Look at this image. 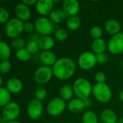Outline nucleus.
<instances>
[{
  "label": "nucleus",
  "instance_id": "1",
  "mask_svg": "<svg viewBox=\"0 0 123 123\" xmlns=\"http://www.w3.org/2000/svg\"><path fill=\"white\" fill-rule=\"evenodd\" d=\"M54 76L61 81L72 78L76 71L75 62L69 57H62L51 67Z\"/></svg>",
  "mask_w": 123,
  "mask_h": 123
},
{
  "label": "nucleus",
  "instance_id": "2",
  "mask_svg": "<svg viewBox=\"0 0 123 123\" xmlns=\"http://www.w3.org/2000/svg\"><path fill=\"white\" fill-rule=\"evenodd\" d=\"M74 94L78 99L82 100L86 99L92 94L93 86L91 82L86 78H78L72 84Z\"/></svg>",
  "mask_w": 123,
  "mask_h": 123
},
{
  "label": "nucleus",
  "instance_id": "3",
  "mask_svg": "<svg viewBox=\"0 0 123 123\" xmlns=\"http://www.w3.org/2000/svg\"><path fill=\"white\" fill-rule=\"evenodd\" d=\"M92 95L97 102L106 104L111 101L112 98V91L110 86L106 83L96 84L93 86Z\"/></svg>",
  "mask_w": 123,
  "mask_h": 123
},
{
  "label": "nucleus",
  "instance_id": "4",
  "mask_svg": "<svg viewBox=\"0 0 123 123\" xmlns=\"http://www.w3.org/2000/svg\"><path fill=\"white\" fill-rule=\"evenodd\" d=\"M35 30L40 36L51 35L54 33L56 25L47 17H40L34 22Z\"/></svg>",
  "mask_w": 123,
  "mask_h": 123
},
{
  "label": "nucleus",
  "instance_id": "5",
  "mask_svg": "<svg viewBox=\"0 0 123 123\" xmlns=\"http://www.w3.org/2000/svg\"><path fill=\"white\" fill-rule=\"evenodd\" d=\"M24 32V22L17 18H12L5 24V34L11 39L19 37Z\"/></svg>",
  "mask_w": 123,
  "mask_h": 123
},
{
  "label": "nucleus",
  "instance_id": "6",
  "mask_svg": "<svg viewBox=\"0 0 123 123\" xmlns=\"http://www.w3.org/2000/svg\"><path fill=\"white\" fill-rule=\"evenodd\" d=\"M96 64V55L92 51H84L78 58V65L83 71L91 70Z\"/></svg>",
  "mask_w": 123,
  "mask_h": 123
},
{
  "label": "nucleus",
  "instance_id": "7",
  "mask_svg": "<svg viewBox=\"0 0 123 123\" xmlns=\"http://www.w3.org/2000/svg\"><path fill=\"white\" fill-rule=\"evenodd\" d=\"M67 108L66 102L59 97L51 99L47 104L46 110L48 114L51 117H57L61 115Z\"/></svg>",
  "mask_w": 123,
  "mask_h": 123
},
{
  "label": "nucleus",
  "instance_id": "8",
  "mask_svg": "<svg viewBox=\"0 0 123 123\" xmlns=\"http://www.w3.org/2000/svg\"><path fill=\"white\" fill-rule=\"evenodd\" d=\"M54 74L51 67L43 66V65L39 66L35 71L33 75L34 81L37 84L41 85L49 83L51 80Z\"/></svg>",
  "mask_w": 123,
  "mask_h": 123
},
{
  "label": "nucleus",
  "instance_id": "9",
  "mask_svg": "<svg viewBox=\"0 0 123 123\" xmlns=\"http://www.w3.org/2000/svg\"><path fill=\"white\" fill-rule=\"evenodd\" d=\"M107 50L112 55L123 53V32L111 36L107 42Z\"/></svg>",
  "mask_w": 123,
  "mask_h": 123
},
{
  "label": "nucleus",
  "instance_id": "10",
  "mask_svg": "<svg viewBox=\"0 0 123 123\" xmlns=\"http://www.w3.org/2000/svg\"><path fill=\"white\" fill-rule=\"evenodd\" d=\"M20 114V105L15 102H10L3 107L1 115L4 120L7 122L17 120Z\"/></svg>",
  "mask_w": 123,
  "mask_h": 123
},
{
  "label": "nucleus",
  "instance_id": "11",
  "mask_svg": "<svg viewBox=\"0 0 123 123\" xmlns=\"http://www.w3.org/2000/svg\"><path fill=\"white\" fill-rule=\"evenodd\" d=\"M27 115L33 120H37L40 119L43 112V106L42 102L36 99H32L27 106L26 109Z\"/></svg>",
  "mask_w": 123,
  "mask_h": 123
},
{
  "label": "nucleus",
  "instance_id": "12",
  "mask_svg": "<svg viewBox=\"0 0 123 123\" xmlns=\"http://www.w3.org/2000/svg\"><path fill=\"white\" fill-rule=\"evenodd\" d=\"M80 2L78 0H65L62 5V9L67 17L76 16L80 11Z\"/></svg>",
  "mask_w": 123,
  "mask_h": 123
},
{
  "label": "nucleus",
  "instance_id": "13",
  "mask_svg": "<svg viewBox=\"0 0 123 123\" xmlns=\"http://www.w3.org/2000/svg\"><path fill=\"white\" fill-rule=\"evenodd\" d=\"M35 9L41 17L49 16L54 9V2L52 0H38Z\"/></svg>",
  "mask_w": 123,
  "mask_h": 123
},
{
  "label": "nucleus",
  "instance_id": "14",
  "mask_svg": "<svg viewBox=\"0 0 123 123\" xmlns=\"http://www.w3.org/2000/svg\"><path fill=\"white\" fill-rule=\"evenodd\" d=\"M14 14L16 18L23 22L29 21L31 17V11L29 6L22 2L18 3L14 7Z\"/></svg>",
  "mask_w": 123,
  "mask_h": 123
},
{
  "label": "nucleus",
  "instance_id": "15",
  "mask_svg": "<svg viewBox=\"0 0 123 123\" xmlns=\"http://www.w3.org/2000/svg\"><path fill=\"white\" fill-rule=\"evenodd\" d=\"M6 88L11 94H19L23 89L22 81L16 77L9 79L6 83Z\"/></svg>",
  "mask_w": 123,
  "mask_h": 123
},
{
  "label": "nucleus",
  "instance_id": "16",
  "mask_svg": "<svg viewBox=\"0 0 123 123\" xmlns=\"http://www.w3.org/2000/svg\"><path fill=\"white\" fill-rule=\"evenodd\" d=\"M39 61L43 66L52 67L57 62V56L51 50L42 51L39 55Z\"/></svg>",
  "mask_w": 123,
  "mask_h": 123
},
{
  "label": "nucleus",
  "instance_id": "17",
  "mask_svg": "<svg viewBox=\"0 0 123 123\" xmlns=\"http://www.w3.org/2000/svg\"><path fill=\"white\" fill-rule=\"evenodd\" d=\"M105 31L109 34L111 36L117 35L120 32L121 30V24L119 21L115 19H109L107 20L104 25Z\"/></svg>",
  "mask_w": 123,
  "mask_h": 123
},
{
  "label": "nucleus",
  "instance_id": "18",
  "mask_svg": "<svg viewBox=\"0 0 123 123\" xmlns=\"http://www.w3.org/2000/svg\"><path fill=\"white\" fill-rule=\"evenodd\" d=\"M67 108L70 112L73 114H78L82 112L85 110L86 107L83 100L76 97L68 102L67 104Z\"/></svg>",
  "mask_w": 123,
  "mask_h": 123
},
{
  "label": "nucleus",
  "instance_id": "19",
  "mask_svg": "<svg viewBox=\"0 0 123 123\" xmlns=\"http://www.w3.org/2000/svg\"><path fill=\"white\" fill-rule=\"evenodd\" d=\"M38 44L39 49L42 51L51 50L55 45V39L51 35L41 36L38 41Z\"/></svg>",
  "mask_w": 123,
  "mask_h": 123
},
{
  "label": "nucleus",
  "instance_id": "20",
  "mask_svg": "<svg viewBox=\"0 0 123 123\" xmlns=\"http://www.w3.org/2000/svg\"><path fill=\"white\" fill-rule=\"evenodd\" d=\"M99 118L101 123H117L118 120L117 113L111 109H104L102 110Z\"/></svg>",
  "mask_w": 123,
  "mask_h": 123
},
{
  "label": "nucleus",
  "instance_id": "21",
  "mask_svg": "<svg viewBox=\"0 0 123 123\" xmlns=\"http://www.w3.org/2000/svg\"><path fill=\"white\" fill-rule=\"evenodd\" d=\"M91 50L96 55L104 53L107 50V43L102 37L94 40L91 43Z\"/></svg>",
  "mask_w": 123,
  "mask_h": 123
},
{
  "label": "nucleus",
  "instance_id": "22",
  "mask_svg": "<svg viewBox=\"0 0 123 123\" xmlns=\"http://www.w3.org/2000/svg\"><path fill=\"white\" fill-rule=\"evenodd\" d=\"M49 18L56 25L62 23L65 19H67V17L62 9H54L49 15Z\"/></svg>",
  "mask_w": 123,
  "mask_h": 123
},
{
  "label": "nucleus",
  "instance_id": "23",
  "mask_svg": "<svg viewBox=\"0 0 123 123\" xmlns=\"http://www.w3.org/2000/svg\"><path fill=\"white\" fill-rule=\"evenodd\" d=\"M74 95L72 86L70 84H64L59 89V97L65 102L70 101L73 99Z\"/></svg>",
  "mask_w": 123,
  "mask_h": 123
},
{
  "label": "nucleus",
  "instance_id": "24",
  "mask_svg": "<svg viewBox=\"0 0 123 123\" xmlns=\"http://www.w3.org/2000/svg\"><path fill=\"white\" fill-rule=\"evenodd\" d=\"M80 25L81 20L78 15L69 17L66 19V27L68 30L71 31L78 30L80 27Z\"/></svg>",
  "mask_w": 123,
  "mask_h": 123
},
{
  "label": "nucleus",
  "instance_id": "25",
  "mask_svg": "<svg viewBox=\"0 0 123 123\" xmlns=\"http://www.w3.org/2000/svg\"><path fill=\"white\" fill-rule=\"evenodd\" d=\"M83 123H99V117L92 110H86L82 115Z\"/></svg>",
  "mask_w": 123,
  "mask_h": 123
},
{
  "label": "nucleus",
  "instance_id": "26",
  "mask_svg": "<svg viewBox=\"0 0 123 123\" xmlns=\"http://www.w3.org/2000/svg\"><path fill=\"white\" fill-rule=\"evenodd\" d=\"M11 53L10 46L6 42L0 41V61L9 60Z\"/></svg>",
  "mask_w": 123,
  "mask_h": 123
},
{
  "label": "nucleus",
  "instance_id": "27",
  "mask_svg": "<svg viewBox=\"0 0 123 123\" xmlns=\"http://www.w3.org/2000/svg\"><path fill=\"white\" fill-rule=\"evenodd\" d=\"M11 93L6 87H0V107H5L11 101Z\"/></svg>",
  "mask_w": 123,
  "mask_h": 123
},
{
  "label": "nucleus",
  "instance_id": "28",
  "mask_svg": "<svg viewBox=\"0 0 123 123\" xmlns=\"http://www.w3.org/2000/svg\"><path fill=\"white\" fill-rule=\"evenodd\" d=\"M53 35H54V38L59 42L65 41L68 37V33L67 30L62 27H56Z\"/></svg>",
  "mask_w": 123,
  "mask_h": 123
},
{
  "label": "nucleus",
  "instance_id": "29",
  "mask_svg": "<svg viewBox=\"0 0 123 123\" xmlns=\"http://www.w3.org/2000/svg\"><path fill=\"white\" fill-rule=\"evenodd\" d=\"M15 56L17 58V59L19 60L20 61L26 62V61H28L29 60H30L32 55L25 48H22L20 50H16Z\"/></svg>",
  "mask_w": 123,
  "mask_h": 123
},
{
  "label": "nucleus",
  "instance_id": "30",
  "mask_svg": "<svg viewBox=\"0 0 123 123\" xmlns=\"http://www.w3.org/2000/svg\"><path fill=\"white\" fill-rule=\"evenodd\" d=\"M26 42L22 37H17L14 39H12L11 41V46L12 48L15 49L16 50H20L22 48H25L26 47Z\"/></svg>",
  "mask_w": 123,
  "mask_h": 123
},
{
  "label": "nucleus",
  "instance_id": "31",
  "mask_svg": "<svg viewBox=\"0 0 123 123\" xmlns=\"http://www.w3.org/2000/svg\"><path fill=\"white\" fill-rule=\"evenodd\" d=\"M90 36L94 39H99V38H101L102 35H103V30L101 27L95 25L91 27L90 29Z\"/></svg>",
  "mask_w": 123,
  "mask_h": 123
},
{
  "label": "nucleus",
  "instance_id": "32",
  "mask_svg": "<svg viewBox=\"0 0 123 123\" xmlns=\"http://www.w3.org/2000/svg\"><path fill=\"white\" fill-rule=\"evenodd\" d=\"M12 65L9 60L0 61V75L5 76L11 71Z\"/></svg>",
  "mask_w": 123,
  "mask_h": 123
},
{
  "label": "nucleus",
  "instance_id": "33",
  "mask_svg": "<svg viewBox=\"0 0 123 123\" xmlns=\"http://www.w3.org/2000/svg\"><path fill=\"white\" fill-rule=\"evenodd\" d=\"M35 99L42 102L47 97V90L44 87H38L34 92Z\"/></svg>",
  "mask_w": 123,
  "mask_h": 123
},
{
  "label": "nucleus",
  "instance_id": "34",
  "mask_svg": "<svg viewBox=\"0 0 123 123\" xmlns=\"http://www.w3.org/2000/svg\"><path fill=\"white\" fill-rule=\"evenodd\" d=\"M25 48L28 50V51L31 55H34V54L37 53L38 51L40 50V49H39L38 44V42L32 41V40H29V41L27 43Z\"/></svg>",
  "mask_w": 123,
  "mask_h": 123
},
{
  "label": "nucleus",
  "instance_id": "35",
  "mask_svg": "<svg viewBox=\"0 0 123 123\" xmlns=\"http://www.w3.org/2000/svg\"><path fill=\"white\" fill-rule=\"evenodd\" d=\"M9 19V12L8 10L0 6V24H6Z\"/></svg>",
  "mask_w": 123,
  "mask_h": 123
},
{
  "label": "nucleus",
  "instance_id": "36",
  "mask_svg": "<svg viewBox=\"0 0 123 123\" xmlns=\"http://www.w3.org/2000/svg\"><path fill=\"white\" fill-rule=\"evenodd\" d=\"M94 79L96 82V84H103V83H106V80H107V76L106 74L102 72V71H99L97 73H96L95 76H94Z\"/></svg>",
  "mask_w": 123,
  "mask_h": 123
},
{
  "label": "nucleus",
  "instance_id": "37",
  "mask_svg": "<svg viewBox=\"0 0 123 123\" xmlns=\"http://www.w3.org/2000/svg\"><path fill=\"white\" fill-rule=\"evenodd\" d=\"M35 30V25L31 22H24V32L31 34Z\"/></svg>",
  "mask_w": 123,
  "mask_h": 123
},
{
  "label": "nucleus",
  "instance_id": "38",
  "mask_svg": "<svg viewBox=\"0 0 123 123\" xmlns=\"http://www.w3.org/2000/svg\"><path fill=\"white\" fill-rule=\"evenodd\" d=\"M96 55V62L98 64H101V65L104 64L108 61V55H107L106 53L98 54Z\"/></svg>",
  "mask_w": 123,
  "mask_h": 123
},
{
  "label": "nucleus",
  "instance_id": "39",
  "mask_svg": "<svg viewBox=\"0 0 123 123\" xmlns=\"http://www.w3.org/2000/svg\"><path fill=\"white\" fill-rule=\"evenodd\" d=\"M40 37L41 36L37 32H33L31 34H30V40L38 42L39 38H40Z\"/></svg>",
  "mask_w": 123,
  "mask_h": 123
},
{
  "label": "nucleus",
  "instance_id": "40",
  "mask_svg": "<svg viewBox=\"0 0 123 123\" xmlns=\"http://www.w3.org/2000/svg\"><path fill=\"white\" fill-rule=\"evenodd\" d=\"M23 4H25V5H27L28 6H35L36 5V2H37V1L36 0H23L22 1Z\"/></svg>",
  "mask_w": 123,
  "mask_h": 123
},
{
  "label": "nucleus",
  "instance_id": "41",
  "mask_svg": "<svg viewBox=\"0 0 123 123\" xmlns=\"http://www.w3.org/2000/svg\"><path fill=\"white\" fill-rule=\"evenodd\" d=\"M83 102H84V105H85L86 108V107L88 108V107H90L92 106V101H91V99L90 98H88L86 99H84Z\"/></svg>",
  "mask_w": 123,
  "mask_h": 123
},
{
  "label": "nucleus",
  "instance_id": "42",
  "mask_svg": "<svg viewBox=\"0 0 123 123\" xmlns=\"http://www.w3.org/2000/svg\"><path fill=\"white\" fill-rule=\"evenodd\" d=\"M119 99L122 102H123V89H122L119 93Z\"/></svg>",
  "mask_w": 123,
  "mask_h": 123
},
{
  "label": "nucleus",
  "instance_id": "43",
  "mask_svg": "<svg viewBox=\"0 0 123 123\" xmlns=\"http://www.w3.org/2000/svg\"><path fill=\"white\" fill-rule=\"evenodd\" d=\"M0 123H6V121L4 120V119L2 117L1 113H0Z\"/></svg>",
  "mask_w": 123,
  "mask_h": 123
},
{
  "label": "nucleus",
  "instance_id": "44",
  "mask_svg": "<svg viewBox=\"0 0 123 123\" xmlns=\"http://www.w3.org/2000/svg\"><path fill=\"white\" fill-rule=\"evenodd\" d=\"M2 84H3V78L1 75H0V87H2Z\"/></svg>",
  "mask_w": 123,
  "mask_h": 123
},
{
  "label": "nucleus",
  "instance_id": "45",
  "mask_svg": "<svg viewBox=\"0 0 123 123\" xmlns=\"http://www.w3.org/2000/svg\"><path fill=\"white\" fill-rule=\"evenodd\" d=\"M6 123H22L21 122L18 121V120H13V121H9V122H7Z\"/></svg>",
  "mask_w": 123,
  "mask_h": 123
},
{
  "label": "nucleus",
  "instance_id": "46",
  "mask_svg": "<svg viewBox=\"0 0 123 123\" xmlns=\"http://www.w3.org/2000/svg\"><path fill=\"white\" fill-rule=\"evenodd\" d=\"M117 123H123V117L118 119V120H117Z\"/></svg>",
  "mask_w": 123,
  "mask_h": 123
},
{
  "label": "nucleus",
  "instance_id": "47",
  "mask_svg": "<svg viewBox=\"0 0 123 123\" xmlns=\"http://www.w3.org/2000/svg\"><path fill=\"white\" fill-rule=\"evenodd\" d=\"M1 32H0V41H1Z\"/></svg>",
  "mask_w": 123,
  "mask_h": 123
},
{
  "label": "nucleus",
  "instance_id": "48",
  "mask_svg": "<svg viewBox=\"0 0 123 123\" xmlns=\"http://www.w3.org/2000/svg\"><path fill=\"white\" fill-rule=\"evenodd\" d=\"M72 123V122H67V123Z\"/></svg>",
  "mask_w": 123,
  "mask_h": 123
},
{
  "label": "nucleus",
  "instance_id": "49",
  "mask_svg": "<svg viewBox=\"0 0 123 123\" xmlns=\"http://www.w3.org/2000/svg\"><path fill=\"white\" fill-rule=\"evenodd\" d=\"M53 123V122H49V123Z\"/></svg>",
  "mask_w": 123,
  "mask_h": 123
}]
</instances>
